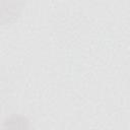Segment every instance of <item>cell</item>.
I'll list each match as a JSON object with an SVG mask.
<instances>
[{
    "mask_svg": "<svg viewBox=\"0 0 130 130\" xmlns=\"http://www.w3.org/2000/svg\"><path fill=\"white\" fill-rule=\"evenodd\" d=\"M26 0H0V25L14 23L21 15Z\"/></svg>",
    "mask_w": 130,
    "mask_h": 130,
    "instance_id": "1",
    "label": "cell"
},
{
    "mask_svg": "<svg viewBox=\"0 0 130 130\" xmlns=\"http://www.w3.org/2000/svg\"><path fill=\"white\" fill-rule=\"evenodd\" d=\"M4 128H29V120L20 115H12L4 120Z\"/></svg>",
    "mask_w": 130,
    "mask_h": 130,
    "instance_id": "2",
    "label": "cell"
}]
</instances>
